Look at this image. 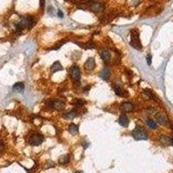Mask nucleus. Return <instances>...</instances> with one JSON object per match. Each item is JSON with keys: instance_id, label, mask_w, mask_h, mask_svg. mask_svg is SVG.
<instances>
[{"instance_id": "nucleus-17", "label": "nucleus", "mask_w": 173, "mask_h": 173, "mask_svg": "<svg viewBox=\"0 0 173 173\" xmlns=\"http://www.w3.org/2000/svg\"><path fill=\"white\" fill-rule=\"evenodd\" d=\"M69 131L72 135H76L79 132L78 126L76 124H74V123H71L69 126Z\"/></svg>"}, {"instance_id": "nucleus-13", "label": "nucleus", "mask_w": 173, "mask_h": 173, "mask_svg": "<svg viewBox=\"0 0 173 173\" xmlns=\"http://www.w3.org/2000/svg\"><path fill=\"white\" fill-rule=\"evenodd\" d=\"M119 123L124 127H127L129 125V119L125 115H121L119 119Z\"/></svg>"}, {"instance_id": "nucleus-8", "label": "nucleus", "mask_w": 173, "mask_h": 173, "mask_svg": "<svg viewBox=\"0 0 173 173\" xmlns=\"http://www.w3.org/2000/svg\"><path fill=\"white\" fill-rule=\"evenodd\" d=\"M155 119H156V120H157V122L159 124L162 125H168L167 118L164 114H162V113H157L155 115Z\"/></svg>"}, {"instance_id": "nucleus-26", "label": "nucleus", "mask_w": 173, "mask_h": 173, "mask_svg": "<svg viewBox=\"0 0 173 173\" xmlns=\"http://www.w3.org/2000/svg\"><path fill=\"white\" fill-rule=\"evenodd\" d=\"M75 173H83V171H76Z\"/></svg>"}, {"instance_id": "nucleus-27", "label": "nucleus", "mask_w": 173, "mask_h": 173, "mask_svg": "<svg viewBox=\"0 0 173 173\" xmlns=\"http://www.w3.org/2000/svg\"><path fill=\"white\" fill-rule=\"evenodd\" d=\"M171 145H173V138H171Z\"/></svg>"}, {"instance_id": "nucleus-2", "label": "nucleus", "mask_w": 173, "mask_h": 173, "mask_svg": "<svg viewBox=\"0 0 173 173\" xmlns=\"http://www.w3.org/2000/svg\"><path fill=\"white\" fill-rule=\"evenodd\" d=\"M130 36H131V41H130V45L136 49H141L142 45L141 42L139 39V34H138V29H131L130 31Z\"/></svg>"}, {"instance_id": "nucleus-5", "label": "nucleus", "mask_w": 173, "mask_h": 173, "mask_svg": "<svg viewBox=\"0 0 173 173\" xmlns=\"http://www.w3.org/2000/svg\"><path fill=\"white\" fill-rule=\"evenodd\" d=\"M69 75L76 82H80V80H81V70H80L78 66H76V65L71 66L70 69H69Z\"/></svg>"}, {"instance_id": "nucleus-1", "label": "nucleus", "mask_w": 173, "mask_h": 173, "mask_svg": "<svg viewBox=\"0 0 173 173\" xmlns=\"http://www.w3.org/2000/svg\"><path fill=\"white\" fill-rule=\"evenodd\" d=\"M33 18L31 17H22L21 18L20 22L16 24V28H17V30L21 31L24 29H30L33 25Z\"/></svg>"}, {"instance_id": "nucleus-4", "label": "nucleus", "mask_w": 173, "mask_h": 173, "mask_svg": "<svg viewBox=\"0 0 173 173\" xmlns=\"http://www.w3.org/2000/svg\"><path fill=\"white\" fill-rule=\"evenodd\" d=\"M44 140V137L38 133V132H33L29 138V144L32 145H41L42 143L43 142Z\"/></svg>"}, {"instance_id": "nucleus-3", "label": "nucleus", "mask_w": 173, "mask_h": 173, "mask_svg": "<svg viewBox=\"0 0 173 173\" xmlns=\"http://www.w3.org/2000/svg\"><path fill=\"white\" fill-rule=\"evenodd\" d=\"M131 136L136 140H146L148 138V134L145 130L141 127H136L131 131Z\"/></svg>"}, {"instance_id": "nucleus-24", "label": "nucleus", "mask_w": 173, "mask_h": 173, "mask_svg": "<svg viewBox=\"0 0 173 173\" xmlns=\"http://www.w3.org/2000/svg\"><path fill=\"white\" fill-rule=\"evenodd\" d=\"M146 60H147V64H148V65H149V66H150V65H151V64H152V55H148V56H147V59H146Z\"/></svg>"}, {"instance_id": "nucleus-16", "label": "nucleus", "mask_w": 173, "mask_h": 173, "mask_svg": "<svg viewBox=\"0 0 173 173\" xmlns=\"http://www.w3.org/2000/svg\"><path fill=\"white\" fill-rule=\"evenodd\" d=\"M100 56H101V59L103 60L105 62H107L110 60V52L108 50H103L101 53H100Z\"/></svg>"}, {"instance_id": "nucleus-6", "label": "nucleus", "mask_w": 173, "mask_h": 173, "mask_svg": "<svg viewBox=\"0 0 173 173\" xmlns=\"http://www.w3.org/2000/svg\"><path fill=\"white\" fill-rule=\"evenodd\" d=\"M95 65H96V62H95V59L94 57H89L86 62L84 63V68L88 70H92L95 68Z\"/></svg>"}, {"instance_id": "nucleus-20", "label": "nucleus", "mask_w": 173, "mask_h": 173, "mask_svg": "<svg viewBox=\"0 0 173 173\" xmlns=\"http://www.w3.org/2000/svg\"><path fill=\"white\" fill-rule=\"evenodd\" d=\"M100 76H101V78H103L104 80H107L108 78H109V76H110V71H109V69H104L102 70V72H101V74H100Z\"/></svg>"}, {"instance_id": "nucleus-10", "label": "nucleus", "mask_w": 173, "mask_h": 173, "mask_svg": "<svg viewBox=\"0 0 173 173\" xmlns=\"http://www.w3.org/2000/svg\"><path fill=\"white\" fill-rule=\"evenodd\" d=\"M60 70H62V64L60 63V62H58V61H56L55 62L53 63V65L51 66V68H50V71H51V73H56L57 71H60Z\"/></svg>"}, {"instance_id": "nucleus-14", "label": "nucleus", "mask_w": 173, "mask_h": 173, "mask_svg": "<svg viewBox=\"0 0 173 173\" xmlns=\"http://www.w3.org/2000/svg\"><path fill=\"white\" fill-rule=\"evenodd\" d=\"M69 161H70V157H69V154H67V155H62L61 156L59 159H58V162H59V164L60 165H66V164H68Z\"/></svg>"}, {"instance_id": "nucleus-21", "label": "nucleus", "mask_w": 173, "mask_h": 173, "mask_svg": "<svg viewBox=\"0 0 173 173\" xmlns=\"http://www.w3.org/2000/svg\"><path fill=\"white\" fill-rule=\"evenodd\" d=\"M113 90H114L115 94H117L118 96H123V91H122V89H121L119 86L115 85V86L113 87Z\"/></svg>"}, {"instance_id": "nucleus-12", "label": "nucleus", "mask_w": 173, "mask_h": 173, "mask_svg": "<svg viewBox=\"0 0 173 173\" xmlns=\"http://www.w3.org/2000/svg\"><path fill=\"white\" fill-rule=\"evenodd\" d=\"M90 9H91L93 11H94V12H99V11H102L103 5H102L101 4H100V3H93V4H91V5H90Z\"/></svg>"}, {"instance_id": "nucleus-11", "label": "nucleus", "mask_w": 173, "mask_h": 173, "mask_svg": "<svg viewBox=\"0 0 173 173\" xmlns=\"http://www.w3.org/2000/svg\"><path fill=\"white\" fill-rule=\"evenodd\" d=\"M171 138L169 137H167L165 135H162L160 138H159V142L161 145H163L164 146H168V145H171Z\"/></svg>"}, {"instance_id": "nucleus-19", "label": "nucleus", "mask_w": 173, "mask_h": 173, "mask_svg": "<svg viewBox=\"0 0 173 173\" xmlns=\"http://www.w3.org/2000/svg\"><path fill=\"white\" fill-rule=\"evenodd\" d=\"M76 115H77V113H76V111H70V112L64 114V118L67 119H72L76 118Z\"/></svg>"}, {"instance_id": "nucleus-23", "label": "nucleus", "mask_w": 173, "mask_h": 173, "mask_svg": "<svg viewBox=\"0 0 173 173\" xmlns=\"http://www.w3.org/2000/svg\"><path fill=\"white\" fill-rule=\"evenodd\" d=\"M144 93H145V95H147V97L150 98V99H154V98H155V97H154V94H153V93H152L150 89H145Z\"/></svg>"}, {"instance_id": "nucleus-15", "label": "nucleus", "mask_w": 173, "mask_h": 173, "mask_svg": "<svg viewBox=\"0 0 173 173\" xmlns=\"http://www.w3.org/2000/svg\"><path fill=\"white\" fill-rule=\"evenodd\" d=\"M24 89V84L23 82H17L14 84L13 86V91L17 92V93H20Z\"/></svg>"}, {"instance_id": "nucleus-18", "label": "nucleus", "mask_w": 173, "mask_h": 173, "mask_svg": "<svg viewBox=\"0 0 173 173\" xmlns=\"http://www.w3.org/2000/svg\"><path fill=\"white\" fill-rule=\"evenodd\" d=\"M146 124L148 125V127L151 128V129H156V128H157V125H158L157 123H156V121H154L152 119H147Z\"/></svg>"}, {"instance_id": "nucleus-22", "label": "nucleus", "mask_w": 173, "mask_h": 173, "mask_svg": "<svg viewBox=\"0 0 173 173\" xmlns=\"http://www.w3.org/2000/svg\"><path fill=\"white\" fill-rule=\"evenodd\" d=\"M74 104H75L76 107H82L83 104H84V100H81V99H76V100H74Z\"/></svg>"}, {"instance_id": "nucleus-9", "label": "nucleus", "mask_w": 173, "mask_h": 173, "mask_svg": "<svg viewBox=\"0 0 173 173\" xmlns=\"http://www.w3.org/2000/svg\"><path fill=\"white\" fill-rule=\"evenodd\" d=\"M133 108H134V106L131 102H124L120 105V110L125 113H129L133 110Z\"/></svg>"}, {"instance_id": "nucleus-25", "label": "nucleus", "mask_w": 173, "mask_h": 173, "mask_svg": "<svg viewBox=\"0 0 173 173\" xmlns=\"http://www.w3.org/2000/svg\"><path fill=\"white\" fill-rule=\"evenodd\" d=\"M58 16H59L61 18H62V17H63V13H62V11H61V10H59V11H58Z\"/></svg>"}, {"instance_id": "nucleus-7", "label": "nucleus", "mask_w": 173, "mask_h": 173, "mask_svg": "<svg viewBox=\"0 0 173 173\" xmlns=\"http://www.w3.org/2000/svg\"><path fill=\"white\" fill-rule=\"evenodd\" d=\"M51 107L53 108H55L56 110L62 111L65 108V103L62 101V100H53L51 102Z\"/></svg>"}]
</instances>
